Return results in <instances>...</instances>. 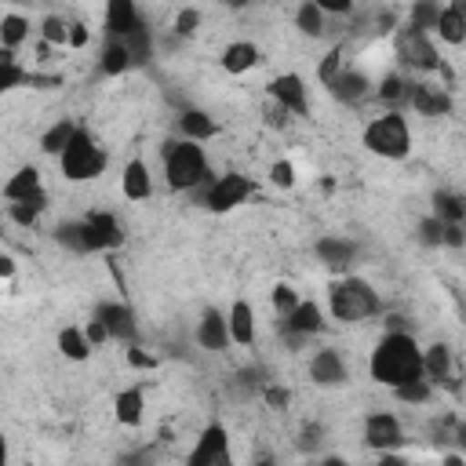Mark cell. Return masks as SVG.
Masks as SVG:
<instances>
[{
    "label": "cell",
    "instance_id": "cell-31",
    "mask_svg": "<svg viewBox=\"0 0 466 466\" xmlns=\"http://www.w3.org/2000/svg\"><path fill=\"white\" fill-rule=\"evenodd\" d=\"M44 189V178H40V167L36 164H22L7 182H4V200H22V197H33Z\"/></svg>",
    "mask_w": 466,
    "mask_h": 466
},
{
    "label": "cell",
    "instance_id": "cell-27",
    "mask_svg": "<svg viewBox=\"0 0 466 466\" xmlns=\"http://www.w3.org/2000/svg\"><path fill=\"white\" fill-rule=\"evenodd\" d=\"M113 415H116L120 426L138 430V426L146 422V390H142V386H124V390H116V397H113Z\"/></svg>",
    "mask_w": 466,
    "mask_h": 466
},
{
    "label": "cell",
    "instance_id": "cell-34",
    "mask_svg": "<svg viewBox=\"0 0 466 466\" xmlns=\"http://www.w3.org/2000/svg\"><path fill=\"white\" fill-rule=\"evenodd\" d=\"M29 18L25 15H18V11H4L0 15V47H11V51H18L22 44H29Z\"/></svg>",
    "mask_w": 466,
    "mask_h": 466
},
{
    "label": "cell",
    "instance_id": "cell-36",
    "mask_svg": "<svg viewBox=\"0 0 466 466\" xmlns=\"http://www.w3.org/2000/svg\"><path fill=\"white\" fill-rule=\"evenodd\" d=\"M29 84V66L18 62V55L11 47L0 51V91H18Z\"/></svg>",
    "mask_w": 466,
    "mask_h": 466
},
{
    "label": "cell",
    "instance_id": "cell-46",
    "mask_svg": "<svg viewBox=\"0 0 466 466\" xmlns=\"http://www.w3.org/2000/svg\"><path fill=\"white\" fill-rule=\"evenodd\" d=\"M262 404L273 408V411H284V408H291V390L280 386V382H266L262 386Z\"/></svg>",
    "mask_w": 466,
    "mask_h": 466
},
{
    "label": "cell",
    "instance_id": "cell-9",
    "mask_svg": "<svg viewBox=\"0 0 466 466\" xmlns=\"http://www.w3.org/2000/svg\"><path fill=\"white\" fill-rule=\"evenodd\" d=\"M328 328V317L324 309L313 302V299H302L288 317H280V335H284V346H306L309 339H317L320 331Z\"/></svg>",
    "mask_w": 466,
    "mask_h": 466
},
{
    "label": "cell",
    "instance_id": "cell-16",
    "mask_svg": "<svg viewBox=\"0 0 466 466\" xmlns=\"http://www.w3.org/2000/svg\"><path fill=\"white\" fill-rule=\"evenodd\" d=\"M193 342H197L204 353H226V350L233 346L226 309H218V306H204L200 317H197V328H193Z\"/></svg>",
    "mask_w": 466,
    "mask_h": 466
},
{
    "label": "cell",
    "instance_id": "cell-13",
    "mask_svg": "<svg viewBox=\"0 0 466 466\" xmlns=\"http://www.w3.org/2000/svg\"><path fill=\"white\" fill-rule=\"evenodd\" d=\"M306 375L320 386V390H335V386H346L350 382V364L342 357L339 346H317L306 360Z\"/></svg>",
    "mask_w": 466,
    "mask_h": 466
},
{
    "label": "cell",
    "instance_id": "cell-14",
    "mask_svg": "<svg viewBox=\"0 0 466 466\" xmlns=\"http://www.w3.org/2000/svg\"><path fill=\"white\" fill-rule=\"evenodd\" d=\"M91 317H98V320L109 328L113 342L131 346V342L142 339V328H138V320H135V309H131L124 299H120V302H116V299H102V302H95Z\"/></svg>",
    "mask_w": 466,
    "mask_h": 466
},
{
    "label": "cell",
    "instance_id": "cell-41",
    "mask_svg": "<svg viewBox=\"0 0 466 466\" xmlns=\"http://www.w3.org/2000/svg\"><path fill=\"white\" fill-rule=\"evenodd\" d=\"M415 244L419 248H444V222L430 211V215H422L419 222H415Z\"/></svg>",
    "mask_w": 466,
    "mask_h": 466
},
{
    "label": "cell",
    "instance_id": "cell-19",
    "mask_svg": "<svg viewBox=\"0 0 466 466\" xmlns=\"http://www.w3.org/2000/svg\"><path fill=\"white\" fill-rule=\"evenodd\" d=\"M313 251H317L320 266L331 269V273H353V266H357V258H360L357 240H350V237H335V233L320 237V240L313 244Z\"/></svg>",
    "mask_w": 466,
    "mask_h": 466
},
{
    "label": "cell",
    "instance_id": "cell-51",
    "mask_svg": "<svg viewBox=\"0 0 466 466\" xmlns=\"http://www.w3.org/2000/svg\"><path fill=\"white\" fill-rule=\"evenodd\" d=\"M0 273H4V280H11V277H15V258H11V255H4V258H0Z\"/></svg>",
    "mask_w": 466,
    "mask_h": 466
},
{
    "label": "cell",
    "instance_id": "cell-26",
    "mask_svg": "<svg viewBox=\"0 0 466 466\" xmlns=\"http://www.w3.org/2000/svg\"><path fill=\"white\" fill-rule=\"evenodd\" d=\"M226 320H229L233 346H255V339H258V317H255V306L248 299H233L229 309H226Z\"/></svg>",
    "mask_w": 466,
    "mask_h": 466
},
{
    "label": "cell",
    "instance_id": "cell-8",
    "mask_svg": "<svg viewBox=\"0 0 466 466\" xmlns=\"http://www.w3.org/2000/svg\"><path fill=\"white\" fill-rule=\"evenodd\" d=\"M408 109H411V113H419V116H426V120H437V116H451L455 98H451L448 84L430 80V76H411Z\"/></svg>",
    "mask_w": 466,
    "mask_h": 466
},
{
    "label": "cell",
    "instance_id": "cell-11",
    "mask_svg": "<svg viewBox=\"0 0 466 466\" xmlns=\"http://www.w3.org/2000/svg\"><path fill=\"white\" fill-rule=\"evenodd\" d=\"M360 441L379 451V455H390L397 448H404L408 433H404V422L393 415V411H368L364 415V426H360Z\"/></svg>",
    "mask_w": 466,
    "mask_h": 466
},
{
    "label": "cell",
    "instance_id": "cell-44",
    "mask_svg": "<svg viewBox=\"0 0 466 466\" xmlns=\"http://www.w3.org/2000/svg\"><path fill=\"white\" fill-rule=\"evenodd\" d=\"M299 302H302V295H299V288H295V284H288V280L273 284V291H269V306H273V313H277V317H288Z\"/></svg>",
    "mask_w": 466,
    "mask_h": 466
},
{
    "label": "cell",
    "instance_id": "cell-53",
    "mask_svg": "<svg viewBox=\"0 0 466 466\" xmlns=\"http://www.w3.org/2000/svg\"><path fill=\"white\" fill-rule=\"evenodd\" d=\"M4 4H11V7H25V4H33V0H4Z\"/></svg>",
    "mask_w": 466,
    "mask_h": 466
},
{
    "label": "cell",
    "instance_id": "cell-25",
    "mask_svg": "<svg viewBox=\"0 0 466 466\" xmlns=\"http://www.w3.org/2000/svg\"><path fill=\"white\" fill-rule=\"evenodd\" d=\"M408 91H411L408 69H390L375 80V98L382 109H408Z\"/></svg>",
    "mask_w": 466,
    "mask_h": 466
},
{
    "label": "cell",
    "instance_id": "cell-20",
    "mask_svg": "<svg viewBox=\"0 0 466 466\" xmlns=\"http://www.w3.org/2000/svg\"><path fill=\"white\" fill-rule=\"evenodd\" d=\"M153 167L146 157H131L124 167H120V197L127 204H146L153 197Z\"/></svg>",
    "mask_w": 466,
    "mask_h": 466
},
{
    "label": "cell",
    "instance_id": "cell-23",
    "mask_svg": "<svg viewBox=\"0 0 466 466\" xmlns=\"http://www.w3.org/2000/svg\"><path fill=\"white\" fill-rule=\"evenodd\" d=\"M175 131H178V138H193V142H204L208 146L218 135V124H215V116L208 109L186 106V109L175 113Z\"/></svg>",
    "mask_w": 466,
    "mask_h": 466
},
{
    "label": "cell",
    "instance_id": "cell-5",
    "mask_svg": "<svg viewBox=\"0 0 466 466\" xmlns=\"http://www.w3.org/2000/svg\"><path fill=\"white\" fill-rule=\"evenodd\" d=\"M393 58H397L400 69L419 73V76L444 73V58H441V51H437L433 33H426L422 25H415V22H408V18L393 29Z\"/></svg>",
    "mask_w": 466,
    "mask_h": 466
},
{
    "label": "cell",
    "instance_id": "cell-17",
    "mask_svg": "<svg viewBox=\"0 0 466 466\" xmlns=\"http://www.w3.org/2000/svg\"><path fill=\"white\" fill-rule=\"evenodd\" d=\"M422 375L437 390H459L462 379L455 375V350L448 342H430L422 346Z\"/></svg>",
    "mask_w": 466,
    "mask_h": 466
},
{
    "label": "cell",
    "instance_id": "cell-50",
    "mask_svg": "<svg viewBox=\"0 0 466 466\" xmlns=\"http://www.w3.org/2000/svg\"><path fill=\"white\" fill-rule=\"evenodd\" d=\"M91 40V29L87 22H69V51H84Z\"/></svg>",
    "mask_w": 466,
    "mask_h": 466
},
{
    "label": "cell",
    "instance_id": "cell-43",
    "mask_svg": "<svg viewBox=\"0 0 466 466\" xmlns=\"http://www.w3.org/2000/svg\"><path fill=\"white\" fill-rule=\"evenodd\" d=\"M40 40H47V44H55V47H69V18H62V15H44L40 18Z\"/></svg>",
    "mask_w": 466,
    "mask_h": 466
},
{
    "label": "cell",
    "instance_id": "cell-29",
    "mask_svg": "<svg viewBox=\"0 0 466 466\" xmlns=\"http://www.w3.org/2000/svg\"><path fill=\"white\" fill-rule=\"evenodd\" d=\"M55 346H58V357H66V360H73V364H80V360H87V357L95 353V342L87 339V331H84L80 324H66V328L55 335Z\"/></svg>",
    "mask_w": 466,
    "mask_h": 466
},
{
    "label": "cell",
    "instance_id": "cell-7",
    "mask_svg": "<svg viewBox=\"0 0 466 466\" xmlns=\"http://www.w3.org/2000/svg\"><path fill=\"white\" fill-rule=\"evenodd\" d=\"M255 189H258V182H255L251 175H244V171H222V175H215L197 197H200V204H204L208 211L226 215V211H233V208L248 204V200L255 197Z\"/></svg>",
    "mask_w": 466,
    "mask_h": 466
},
{
    "label": "cell",
    "instance_id": "cell-2",
    "mask_svg": "<svg viewBox=\"0 0 466 466\" xmlns=\"http://www.w3.org/2000/svg\"><path fill=\"white\" fill-rule=\"evenodd\" d=\"M160 178L171 193H200L215 171H211V157L204 142L193 138H164L160 142Z\"/></svg>",
    "mask_w": 466,
    "mask_h": 466
},
{
    "label": "cell",
    "instance_id": "cell-35",
    "mask_svg": "<svg viewBox=\"0 0 466 466\" xmlns=\"http://www.w3.org/2000/svg\"><path fill=\"white\" fill-rule=\"evenodd\" d=\"M433 215L441 222H466V193H459V189H437L433 193Z\"/></svg>",
    "mask_w": 466,
    "mask_h": 466
},
{
    "label": "cell",
    "instance_id": "cell-52",
    "mask_svg": "<svg viewBox=\"0 0 466 466\" xmlns=\"http://www.w3.org/2000/svg\"><path fill=\"white\" fill-rule=\"evenodd\" d=\"M251 4H255V0H226V7H229V11H248Z\"/></svg>",
    "mask_w": 466,
    "mask_h": 466
},
{
    "label": "cell",
    "instance_id": "cell-1",
    "mask_svg": "<svg viewBox=\"0 0 466 466\" xmlns=\"http://www.w3.org/2000/svg\"><path fill=\"white\" fill-rule=\"evenodd\" d=\"M368 379L386 390L422 379V346L415 331H382L368 350Z\"/></svg>",
    "mask_w": 466,
    "mask_h": 466
},
{
    "label": "cell",
    "instance_id": "cell-39",
    "mask_svg": "<svg viewBox=\"0 0 466 466\" xmlns=\"http://www.w3.org/2000/svg\"><path fill=\"white\" fill-rule=\"evenodd\" d=\"M400 404H415V408H422V404H430L433 397H437V386L422 375V379H415V382H404V386H397V390H390Z\"/></svg>",
    "mask_w": 466,
    "mask_h": 466
},
{
    "label": "cell",
    "instance_id": "cell-30",
    "mask_svg": "<svg viewBox=\"0 0 466 466\" xmlns=\"http://www.w3.org/2000/svg\"><path fill=\"white\" fill-rule=\"evenodd\" d=\"M295 29L306 40H324L328 36V15L317 7V0H299L295 4Z\"/></svg>",
    "mask_w": 466,
    "mask_h": 466
},
{
    "label": "cell",
    "instance_id": "cell-28",
    "mask_svg": "<svg viewBox=\"0 0 466 466\" xmlns=\"http://www.w3.org/2000/svg\"><path fill=\"white\" fill-rule=\"evenodd\" d=\"M127 69H135V62H131V51H127L124 36H106L102 51H98V73L102 76H124Z\"/></svg>",
    "mask_w": 466,
    "mask_h": 466
},
{
    "label": "cell",
    "instance_id": "cell-12",
    "mask_svg": "<svg viewBox=\"0 0 466 466\" xmlns=\"http://www.w3.org/2000/svg\"><path fill=\"white\" fill-rule=\"evenodd\" d=\"M84 218V240H87V255L95 251H116L124 244V222L106 211V208H91Z\"/></svg>",
    "mask_w": 466,
    "mask_h": 466
},
{
    "label": "cell",
    "instance_id": "cell-15",
    "mask_svg": "<svg viewBox=\"0 0 466 466\" xmlns=\"http://www.w3.org/2000/svg\"><path fill=\"white\" fill-rule=\"evenodd\" d=\"M266 95L273 98V106H280L288 116H309V87L299 73H277L266 84Z\"/></svg>",
    "mask_w": 466,
    "mask_h": 466
},
{
    "label": "cell",
    "instance_id": "cell-24",
    "mask_svg": "<svg viewBox=\"0 0 466 466\" xmlns=\"http://www.w3.org/2000/svg\"><path fill=\"white\" fill-rule=\"evenodd\" d=\"M258 62H262V51H258L255 40H229V44L222 47V55H218V66H222V73H229V76H244V73H251Z\"/></svg>",
    "mask_w": 466,
    "mask_h": 466
},
{
    "label": "cell",
    "instance_id": "cell-10",
    "mask_svg": "<svg viewBox=\"0 0 466 466\" xmlns=\"http://www.w3.org/2000/svg\"><path fill=\"white\" fill-rule=\"evenodd\" d=\"M189 466H229L233 462V448H229V430L222 422H208L197 437L193 448L186 451Z\"/></svg>",
    "mask_w": 466,
    "mask_h": 466
},
{
    "label": "cell",
    "instance_id": "cell-45",
    "mask_svg": "<svg viewBox=\"0 0 466 466\" xmlns=\"http://www.w3.org/2000/svg\"><path fill=\"white\" fill-rule=\"evenodd\" d=\"M266 178H269L277 189H291V186L299 182V171H295V164H291V160H273Z\"/></svg>",
    "mask_w": 466,
    "mask_h": 466
},
{
    "label": "cell",
    "instance_id": "cell-22",
    "mask_svg": "<svg viewBox=\"0 0 466 466\" xmlns=\"http://www.w3.org/2000/svg\"><path fill=\"white\" fill-rule=\"evenodd\" d=\"M433 36L444 47H462L466 44V0H444L441 18L433 25Z\"/></svg>",
    "mask_w": 466,
    "mask_h": 466
},
{
    "label": "cell",
    "instance_id": "cell-42",
    "mask_svg": "<svg viewBox=\"0 0 466 466\" xmlns=\"http://www.w3.org/2000/svg\"><path fill=\"white\" fill-rule=\"evenodd\" d=\"M441 7H444V0H411L408 4V22L422 25L426 33H433V25L441 18Z\"/></svg>",
    "mask_w": 466,
    "mask_h": 466
},
{
    "label": "cell",
    "instance_id": "cell-49",
    "mask_svg": "<svg viewBox=\"0 0 466 466\" xmlns=\"http://www.w3.org/2000/svg\"><path fill=\"white\" fill-rule=\"evenodd\" d=\"M84 331H87V339L95 342V350L98 346H106V342H113V335H109V328L98 320V317H87V324H84Z\"/></svg>",
    "mask_w": 466,
    "mask_h": 466
},
{
    "label": "cell",
    "instance_id": "cell-33",
    "mask_svg": "<svg viewBox=\"0 0 466 466\" xmlns=\"http://www.w3.org/2000/svg\"><path fill=\"white\" fill-rule=\"evenodd\" d=\"M80 131V124L76 120H69V116H58V120H51L47 124V131L40 135V153H47V157H58L69 142H73V135Z\"/></svg>",
    "mask_w": 466,
    "mask_h": 466
},
{
    "label": "cell",
    "instance_id": "cell-37",
    "mask_svg": "<svg viewBox=\"0 0 466 466\" xmlns=\"http://www.w3.org/2000/svg\"><path fill=\"white\" fill-rule=\"evenodd\" d=\"M200 25H204L200 7L186 4V7H178L175 18H171V36H175V40H193V36L200 33Z\"/></svg>",
    "mask_w": 466,
    "mask_h": 466
},
{
    "label": "cell",
    "instance_id": "cell-47",
    "mask_svg": "<svg viewBox=\"0 0 466 466\" xmlns=\"http://www.w3.org/2000/svg\"><path fill=\"white\" fill-rule=\"evenodd\" d=\"M124 357H127V364L131 368H138V371H149V368H157V357L142 346V342H131L127 350H124Z\"/></svg>",
    "mask_w": 466,
    "mask_h": 466
},
{
    "label": "cell",
    "instance_id": "cell-48",
    "mask_svg": "<svg viewBox=\"0 0 466 466\" xmlns=\"http://www.w3.org/2000/svg\"><path fill=\"white\" fill-rule=\"evenodd\" d=\"M317 7L328 15V18H346L357 11V0H317Z\"/></svg>",
    "mask_w": 466,
    "mask_h": 466
},
{
    "label": "cell",
    "instance_id": "cell-21",
    "mask_svg": "<svg viewBox=\"0 0 466 466\" xmlns=\"http://www.w3.org/2000/svg\"><path fill=\"white\" fill-rule=\"evenodd\" d=\"M102 25H106V36H131L138 25H146L138 0H106Z\"/></svg>",
    "mask_w": 466,
    "mask_h": 466
},
{
    "label": "cell",
    "instance_id": "cell-18",
    "mask_svg": "<svg viewBox=\"0 0 466 466\" xmlns=\"http://www.w3.org/2000/svg\"><path fill=\"white\" fill-rule=\"evenodd\" d=\"M328 95H331L335 102H342V106H360V102H368V98L375 95V80H371L360 66L346 62V69L328 84Z\"/></svg>",
    "mask_w": 466,
    "mask_h": 466
},
{
    "label": "cell",
    "instance_id": "cell-40",
    "mask_svg": "<svg viewBox=\"0 0 466 466\" xmlns=\"http://www.w3.org/2000/svg\"><path fill=\"white\" fill-rule=\"evenodd\" d=\"M342 69H346V47H342V44H331V47L320 55V62H317V69H313V73H317V80L328 87Z\"/></svg>",
    "mask_w": 466,
    "mask_h": 466
},
{
    "label": "cell",
    "instance_id": "cell-38",
    "mask_svg": "<svg viewBox=\"0 0 466 466\" xmlns=\"http://www.w3.org/2000/svg\"><path fill=\"white\" fill-rule=\"evenodd\" d=\"M124 44H127V51H131V62H135V66H146V62L157 55V36H153V29H149V25H138L131 36H124Z\"/></svg>",
    "mask_w": 466,
    "mask_h": 466
},
{
    "label": "cell",
    "instance_id": "cell-3",
    "mask_svg": "<svg viewBox=\"0 0 466 466\" xmlns=\"http://www.w3.org/2000/svg\"><path fill=\"white\" fill-rule=\"evenodd\" d=\"M382 313V299L375 284L360 273H339L328 288V317L339 324H364Z\"/></svg>",
    "mask_w": 466,
    "mask_h": 466
},
{
    "label": "cell",
    "instance_id": "cell-6",
    "mask_svg": "<svg viewBox=\"0 0 466 466\" xmlns=\"http://www.w3.org/2000/svg\"><path fill=\"white\" fill-rule=\"evenodd\" d=\"M55 160H58V171H62L66 182H95V178L109 167L106 146H98V138H95L87 127H80V131L73 135V142H69Z\"/></svg>",
    "mask_w": 466,
    "mask_h": 466
},
{
    "label": "cell",
    "instance_id": "cell-4",
    "mask_svg": "<svg viewBox=\"0 0 466 466\" xmlns=\"http://www.w3.org/2000/svg\"><path fill=\"white\" fill-rule=\"evenodd\" d=\"M360 146L379 160H408L415 149V131L404 109H382L360 127Z\"/></svg>",
    "mask_w": 466,
    "mask_h": 466
},
{
    "label": "cell",
    "instance_id": "cell-32",
    "mask_svg": "<svg viewBox=\"0 0 466 466\" xmlns=\"http://www.w3.org/2000/svg\"><path fill=\"white\" fill-rule=\"evenodd\" d=\"M44 211H47V189H40V193H33V197H22V200H11V204H7V222L29 229V226L40 222Z\"/></svg>",
    "mask_w": 466,
    "mask_h": 466
}]
</instances>
